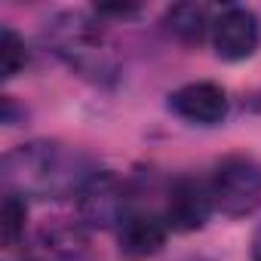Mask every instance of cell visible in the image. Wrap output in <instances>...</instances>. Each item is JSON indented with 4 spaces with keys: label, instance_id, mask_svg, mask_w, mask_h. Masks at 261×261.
<instances>
[{
    "label": "cell",
    "instance_id": "1",
    "mask_svg": "<svg viewBox=\"0 0 261 261\" xmlns=\"http://www.w3.org/2000/svg\"><path fill=\"white\" fill-rule=\"evenodd\" d=\"M92 172H83L80 157L59 142H28L4 157V181L13 194L65 197L80 191Z\"/></svg>",
    "mask_w": 261,
    "mask_h": 261
},
{
    "label": "cell",
    "instance_id": "2",
    "mask_svg": "<svg viewBox=\"0 0 261 261\" xmlns=\"http://www.w3.org/2000/svg\"><path fill=\"white\" fill-rule=\"evenodd\" d=\"M46 40L53 46V53L83 80L92 83H114L117 80V56L108 46L101 28L95 22H89L83 13H62L49 22L46 28Z\"/></svg>",
    "mask_w": 261,
    "mask_h": 261
},
{
    "label": "cell",
    "instance_id": "3",
    "mask_svg": "<svg viewBox=\"0 0 261 261\" xmlns=\"http://www.w3.org/2000/svg\"><path fill=\"white\" fill-rule=\"evenodd\" d=\"M212 203L227 218H246L261 206V163L246 154H230L215 163Z\"/></svg>",
    "mask_w": 261,
    "mask_h": 261
},
{
    "label": "cell",
    "instance_id": "4",
    "mask_svg": "<svg viewBox=\"0 0 261 261\" xmlns=\"http://www.w3.org/2000/svg\"><path fill=\"white\" fill-rule=\"evenodd\" d=\"M77 215L86 227H95V230H111V227L123 224L126 221L123 181L108 169H101V172L95 169L77 191Z\"/></svg>",
    "mask_w": 261,
    "mask_h": 261
},
{
    "label": "cell",
    "instance_id": "5",
    "mask_svg": "<svg viewBox=\"0 0 261 261\" xmlns=\"http://www.w3.org/2000/svg\"><path fill=\"white\" fill-rule=\"evenodd\" d=\"M25 261H92V243L80 224L71 221H46L31 233L22 249Z\"/></svg>",
    "mask_w": 261,
    "mask_h": 261
},
{
    "label": "cell",
    "instance_id": "6",
    "mask_svg": "<svg viewBox=\"0 0 261 261\" xmlns=\"http://www.w3.org/2000/svg\"><path fill=\"white\" fill-rule=\"evenodd\" d=\"M212 209H215V203H212L209 185L194 178V175H181V178L172 181V188L166 194L163 221L175 233H194V230L206 227Z\"/></svg>",
    "mask_w": 261,
    "mask_h": 261
},
{
    "label": "cell",
    "instance_id": "7",
    "mask_svg": "<svg viewBox=\"0 0 261 261\" xmlns=\"http://www.w3.org/2000/svg\"><path fill=\"white\" fill-rule=\"evenodd\" d=\"M212 46L221 62L252 59L258 49V19L246 7H227L212 22Z\"/></svg>",
    "mask_w": 261,
    "mask_h": 261
},
{
    "label": "cell",
    "instance_id": "8",
    "mask_svg": "<svg viewBox=\"0 0 261 261\" xmlns=\"http://www.w3.org/2000/svg\"><path fill=\"white\" fill-rule=\"evenodd\" d=\"M169 111L191 126H218L227 117V92L212 80H194L169 95Z\"/></svg>",
    "mask_w": 261,
    "mask_h": 261
},
{
    "label": "cell",
    "instance_id": "9",
    "mask_svg": "<svg viewBox=\"0 0 261 261\" xmlns=\"http://www.w3.org/2000/svg\"><path fill=\"white\" fill-rule=\"evenodd\" d=\"M166 233H169V224L163 218H157L151 212H133V215H126V221L117 230L120 255L126 261L154 258L166 246Z\"/></svg>",
    "mask_w": 261,
    "mask_h": 261
},
{
    "label": "cell",
    "instance_id": "10",
    "mask_svg": "<svg viewBox=\"0 0 261 261\" xmlns=\"http://www.w3.org/2000/svg\"><path fill=\"white\" fill-rule=\"evenodd\" d=\"M163 28L175 40L194 46V43H200L206 37V31H212L209 10L203 4H175V7H169L163 13Z\"/></svg>",
    "mask_w": 261,
    "mask_h": 261
},
{
    "label": "cell",
    "instance_id": "11",
    "mask_svg": "<svg viewBox=\"0 0 261 261\" xmlns=\"http://www.w3.org/2000/svg\"><path fill=\"white\" fill-rule=\"evenodd\" d=\"M25 221H28L25 197L7 191L4 209H0V233H4V246H19V240L25 237Z\"/></svg>",
    "mask_w": 261,
    "mask_h": 261
},
{
    "label": "cell",
    "instance_id": "12",
    "mask_svg": "<svg viewBox=\"0 0 261 261\" xmlns=\"http://www.w3.org/2000/svg\"><path fill=\"white\" fill-rule=\"evenodd\" d=\"M25 65H28L25 40H22L13 28H4V34H0V77H4V80H13Z\"/></svg>",
    "mask_w": 261,
    "mask_h": 261
},
{
    "label": "cell",
    "instance_id": "13",
    "mask_svg": "<svg viewBox=\"0 0 261 261\" xmlns=\"http://www.w3.org/2000/svg\"><path fill=\"white\" fill-rule=\"evenodd\" d=\"M95 13L98 16H117V19H133V16H139V7H120V4H101V7H95Z\"/></svg>",
    "mask_w": 261,
    "mask_h": 261
},
{
    "label": "cell",
    "instance_id": "14",
    "mask_svg": "<svg viewBox=\"0 0 261 261\" xmlns=\"http://www.w3.org/2000/svg\"><path fill=\"white\" fill-rule=\"evenodd\" d=\"M249 258L252 261H261V224L255 227V233H252V243H249Z\"/></svg>",
    "mask_w": 261,
    "mask_h": 261
}]
</instances>
